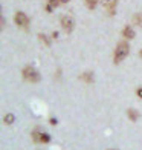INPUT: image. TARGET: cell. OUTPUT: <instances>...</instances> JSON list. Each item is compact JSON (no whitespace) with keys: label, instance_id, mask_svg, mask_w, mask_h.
I'll list each match as a JSON object with an SVG mask.
<instances>
[{"label":"cell","instance_id":"7a4b0ae2","mask_svg":"<svg viewBox=\"0 0 142 150\" xmlns=\"http://www.w3.org/2000/svg\"><path fill=\"white\" fill-rule=\"evenodd\" d=\"M22 75H23V78H25V80L31 81V83H38V81L41 80V77H40L38 71L35 69V67H32V66H26V67H23Z\"/></svg>","mask_w":142,"mask_h":150},{"label":"cell","instance_id":"ffe728a7","mask_svg":"<svg viewBox=\"0 0 142 150\" xmlns=\"http://www.w3.org/2000/svg\"><path fill=\"white\" fill-rule=\"evenodd\" d=\"M70 0H60V3H69Z\"/></svg>","mask_w":142,"mask_h":150},{"label":"cell","instance_id":"9c48e42d","mask_svg":"<svg viewBox=\"0 0 142 150\" xmlns=\"http://www.w3.org/2000/svg\"><path fill=\"white\" fill-rule=\"evenodd\" d=\"M133 23L142 28V12H138V14H134V17H133Z\"/></svg>","mask_w":142,"mask_h":150},{"label":"cell","instance_id":"5b68a950","mask_svg":"<svg viewBox=\"0 0 142 150\" xmlns=\"http://www.w3.org/2000/svg\"><path fill=\"white\" fill-rule=\"evenodd\" d=\"M101 3H103V6L109 11V14L113 16L115 14V9H116V3H118V0H99Z\"/></svg>","mask_w":142,"mask_h":150},{"label":"cell","instance_id":"ba28073f","mask_svg":"<svg viewBox=\"0 0 142 150\" xmlns=\"http://www.w3.org/2000/svg\"><path fill=\"white\" fill-rule=\"evenodd\" d=\"M81 78H83L86 83H93V74L92 72H84L81 75Z\"/></svg>","mask_w":142,"mask_h":150},{"label":"cell","instance_id":"2e32d148","mask_svg":"<svg viewBox=\"0 0 142 150\" xmlns=\"http://www.w3.org/2000/svg\"><path fill=\"white\" fill-rule=\"evenodd\" d=\"M136 95H138V98H142V87H138L136 89Z\"/></svg>","mask_w":142,"mask_h":150},{"label":"cell","instance_id":"7402d4cb","mask_svg":"<svg viewBox=\"0 0 142 150\" xmlns=\"http://www.w3.org/2000/svg\"><path fill=\"white\" fill-rule=\"evenodd\" d=\"M109 150H115V149H109Z\"/></svg>","mask_w":142,"mask_h":150},{"label":"cell","instance_id":"d6986e66","mask_svg":"<svg viewBox=\"0 0 142 150\" xmlns=\"http://www.w3.org/2000/svg\"><path fill=\"white\" fill-rule=\"evenodd\" d=\"M58 37V32H52V38H57Z\"/></svg>","mask_w":142,"mask_h":150},{"label":"cell","instance_id":"8fae6325","mask_svg":"<svg viewBox=\"0 0 142 150\" xmlns=\"http://www.w3.org/2000/svg\"><path fill=\"white\" fill-rule=\"evenodd\" d=\"M84 2H86V5H87V8H89V9H93L95 6L98 5L99 0H84Z\"/></svg>","mask_w":142,"mask_h":150},{"label":"cell","instance_id":"44dd1931","mask_svg":"<svg viewBox=\"0 0 142 150\" xmlns=\"http://www.w3.org/2000/svg\"><path fill=\"white\" fill-rule=\"evenodd\" d=\"M139 55H141V57H142V49H141V52H139Z\"/></svg>","mask_w":142,"mask_h":150},{"label":"cell","instance_id":"7c38bea8","mask_svg":"<svg viewBox=\"0 0 142 150\" xmlns=\"http://www.w3.org/2000/svg\"><path fill=\"white\" fill-rule=\"evenodd\" d=\"M14 120H15V117H14L12 113L5 115V122H6V124H12V122H14Z\"/></svg>","mask_w":142,"mask_h":150},{"label":"cell","instance_id":"4fadbf2b","mask_svg":"<svg viewBox=\"0 0 142 150\" xmlns=\"http://www.w3.org/2000/svg\"><path fill=\"white\" fill-rule=\"evenodd\" d=\"M49 141H51V135H47V133H41V136H40V142H44V144H47Z\"/></svg>","mask_w":142,"mask_h":150},{"label":"cell","instance_id":"6da1fadb","mask_svg":"<svg viewBox=\"0 0 142 150\" xmlns=\"http://www.w3.org/2000/svg\"><path fill=\"white\" fill-rule=\"evenodd\" d=\"M128 54H130V46H128V43L127 42H119L116 45L115 54H113V63L118 64V63H121V61H124Z\"/></svg>","mask_w":142,"mask_h":150},{"label":"cell","instance_id":"8992f818","mask_svg":"<svg viewBox=\"0 0 142 150\" xmlns=\"http://www.w3.org/2000/svg\"><path fill=\"white\" fill-rule=\"evenodd\" d=\"M134 35H136V34H134V29L131 28L130 25H127L125 28L122 29V37H124V38L131 40V38H134Z\"/></svg>","mask_w":142,"mask_h":150},{"label":"cell","instance_id":"ac0fdd59","mask_svg":"<svg viewBox=\"0 0 142 150\" xmlns=\"http://www.w3.org/2000/svg\"><path fill=\"white\" fill-rule=\"evenodd\" d=\"M57 122H58V121H57L55 118H51V124H52V126H55V124H57Z\"/></svg>","mask_w":142,"mask_h":150},{"label":"cell","instance_id":"3957f363","mask_svg":"<svg viewBox=\"0 0 142 150\" xmlns=\"http://www.w3.org/2000/svg\"><path fill=\"white\" fill-rule=\"evenodd\" d=\"M14 22H15L17 26H20V28H28V25H29V17L26 16L25 12L17 11L15 16H14Z\"/></svg>","mask_w":142,"mask_h":150},{"label":"cell","instance_id":"52a82bcc","mask_svg":"<svg viewBox=\"0 0 142 150\" xmlns=\"http://www.w3.org/2000/svg\"><path fill=\"white\" fill-rule=\"evenodd\" d=\"M127 117L130 118V121H138V118H139V112L136 110V109H128L127 110Z\"/></svg>","mask_w":142,"mask_h":150},{"label":"cell","instance_id":"277c9868","mask_svg":"<svg viewBox=\"0 0 142 150\" xmlns=\"http://www.w3.org/2000/svg\"><path fill=\"white\" fill-rule=\"evenodd\" d=\"M61 26H63V29L69 34L73 31V28H75V22H73V18L69 17V16H63L61 17Z\"/></svg>","mask_w":142,"mask_h":150},{"label":"cell","instance_id":"30bf717a","mask_svg":"<svg viewBox=\"0 0 142 150\" xmlns=\"http://www.w3.org/2000/svg\"><path fill=\"white\" fill-rule=\"evenodd\" d=\"M38 38H40V42H41V43H44L46 46H51V40L47 38V37L44 35V34H38Z\"/></svg>","mask_w":142,"mask_h":150},{"label":"cell","instance_id":"5bb4252c","mask_svg":"<svg viewBox=\"0 0 142 150\" xmlns=\"http://www.w3.org/2000/svg\"><path fill=\"white\" fill-rule=\"evenodd\" d=\"M40 136H41V133H40L38 130H35V132L32 133V139L35 141V142H40Z\"/></svg>","mask_w":142,"mask_h":150},{"label":"cell","instance_id":"e0dca14e","mask_svg":"<svg viewBox=\"0 0 142 150\" xmlns=\"http://www.w3.org/2000/svg\"><path fill=\"white\" fill-rule=\"evenodd\" d=\"M52 8H53L52 5H49V3L46 5V11H47V12H52Z\"/></svg>","mask_w":142,"mask_h":150},{"label":"cell","instance_id":"9a60e30c","mask_svg":"<svg viewBox=\"0 0 142 150\" xmlns=\"http://www.w3.org/2000/svg\"><path fill=\"white\" fill-rule=\"evenodd\" d=\"M47 3L52 5V6H58L60 5V0H47Z\"/></svg>","mask_w":142,"mask_h":150}]
</instances>
